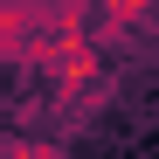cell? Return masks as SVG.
<instances>
[{
	"instance_id": "obj_1",
	"label": "cell",
	"mask_w": 159,
	"mask_h": 159,
	"mask_svg": "<svg viewBox=\"0 0 159 159\" xmlns=\"http://www.w3.org/2000/svg\"><path fill=\"white\" fill-rule=\"evenodd\" d=\"M42 28H48V0H0V62H28Z\"/></svg>"
},
{
	"instance_id": "obj_2",
	"label": "cell",
	"mask_w": 159,
	"mask_h": 159,
	"mask_svg": "<svg viewBox=\"0 0 159 159\" xmlns=\"http://www.w3.org/2000/svg\"><path fill=\"white\" fill-rule=\"evenodd\" d=\"M152 7H159V0H97V14H90V21H104V35H131Z\"/></svg>"
},
{
	"instance_id": "obj_3",
	"label": "cell",
	"mask_w": 159,
	"mask_h": 159,
	"mask_svg": "<svg viewBox=\"0 0 159 159\" xmlns=\"http://www.w3.org/2000/svg\"><path fill=\"white\" fill-rule=\"evenodd\" d=\"M0 152H7V159H56L62 145H56V139H7Z\"/></svg>"
}]
</instances>
